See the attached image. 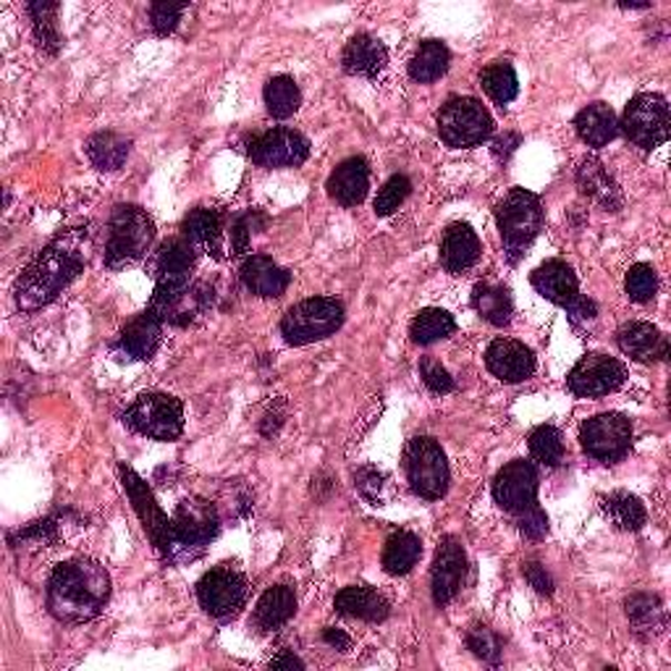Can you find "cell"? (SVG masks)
<instances>
[{
  "instance_id": "1",
  "label": "cell",
  "mask_w": 671,
  "mask_h": 671,
  "mask_svg": "<svg viewBox=\"0 0 671 671\" xmlns=\"http://www.w3.org/2000/svg\"><path fill=\"white\" fill-rule=\"evenodd\" d=\"M87 263V231L69 228L58 234L45 250L34 255L17 281V305L24 313L40 309L84 271Z\"/></svg>"
},
{
  "instance_id": "2",
  "label": "cell",
  "mask_w": 671,
  "mask_h": 671,
  "mask_svg": "<svg viewBox=\"0 0 671 671\" xmlns=\"http://www.w3.org/2000/svg\"><path fill=\"white\" fill-rule=\"evenodd\" d=\"M111 598V577L95 559H71L53 569L48 582V609L61 622L95 619Z\"/></svg>"
},
{
  "instance_id": "3",
  "label": "cell",
  "mask_w": 671,
  "mask_h": 671,
  "mask_svg": "<svg viewBox=\"0 0 671 671\" xmlns=\"http://www.w3.org/2000/svg\"><path fill=\"white\" fill-rule=\"evenodd\" d=\"M496 223L509 263H517L543 228V205L538 194L528 190H511L496 207Z\"/></svg>"
},
{
  "instance_id": "4",
  "label": "cell",
  "mask_w": 671,
  "mask_h": 671,
  "mask_svg": "<svg viewBox=\"0 0 671 671\" xmlns=\"http://www.w3.org/2000/svg\"><path fill=\"white\" fill-rule=\"evenodd\" d=\"M155 240L153 218L136 205L113 207L111 221H108V244H105V265L108 268H126L136 260L148 255L150 244Z\"/></svg>"
},
{
  "instance_id": "5",
  "label": "cell",
  "mask_w": 671,
  "mask_h": 671,
  "mask_svg": "<svg viewBox=\"0 0 671 671\" xmlns=\"http://www.w3.org/2000/svg\"><path fill=\"white\" fill-rule=\"evenodd\" d=\"M218 511L211 501L186 499L171 517V553L169 561L200 557L202 548L218 536Z\"/></svg>"
},
{
  "instance_id": "6",
  "label": "cell",
  "mask_w": 671,
  "mask_h": 671,
  "mask_svg": "<svg viewBox=\"0 0 671 671\" xmlns=\"http://www.w3.org/2000/svg\"><path fill=\"white\" fill-rule=\"evenodd\" d=\"M344 323V305L331 297H313L294 305L281 321V336L286 344L305 346L334 336Z\"/></svg>"
},
{
  "instance_id": "7",
  "label": "cell",
  "mask_w": 671,
  "mask_h": 671,
  "mask_svg": "<svg viewBox=\"0 0 671 671\" xmlns=\"http://www.w3.org/2000/svg\"><path fill=\"white\" fill-rule=\"evenodd\" d=\"M124 423L153 441H176L184 433V407L176 396L150 392L136 396L126 409Z\"/></svg>"
},
{
  "instance_id": "8",
  "label": "cell",
  "mask_w": 671,
  "mask_h": 671,
  "mask_svg": "<svg viewBox=\"0 0 671 671\" xmlns=\"http://www.w3.org/2000/svg\"><path fill=\"white\" fill-rule=\"evenodd\" d=\"M404 470L409 488L420 499L438 501L449 490V461L441 446L428 436H417L404 449Z\"/></svg>"
},
{
  "instance_id": "9",
  "label": "cell",
  "mask_w": 671,
  "mask_h": 671,
  "mask_svg": "<svg viewBox=\"0 0 671 671\" xmlns=\"http://www.w3.org/2000/svg\"><path fill=\"white\" fill-rule=\"evenodd\" d=\"M438 134L449 148H475L494 134V119L475 98H451L438 111Z\"/></svg>"
},
{
  "instance_id": "10",
  "label": "cell",
  "mask_w": 671,
  "mask_h": 671,
  "mask_svg": "<svg viewBox=\"0 0 671 671\" xmlns=\"http://www.w3.org/2000/svg\"><path fill=\"white\" fill-rule=\"evenodd\" d=\"M619 129L627 134V140L643 150H655L659 144L669 140L671 113L663 95L655 92H640L624 108L622 124Z\"/></svg>"
},
{
  "instance_id": "11",
  "label": "cell",
  "mask_w": 671,
  "mask_h": 671,
  "mask_svg": "<svg viewBox=\"0 0 671 671\" xmlns=\"http://www.w3.org/2000/svg\"><path fill=\"white\" fill-rule=\"evenodd\" d=\"M197 598L202 609L211 617H234L247 601V580L234 567H215L202 575V580L197 582Z\"/></svg>"
},
{
  "instance_id": "12",
  "label": "cell",
  "mask_w": 671,
  "mask_h": 671,
  "mask_svg": "<svg viewBox=\"0 0 671 671\" xmlns=\"http://www.w3.org/2000/svg\"><path fill=\"white\" fill-rule=\"evenodd\" d=\"M580 444L598 461H617L630 451L632 423L619 413L596 415L582 425Z\"/></svg>"
},
{
  "instance_id": "13",
  "label": "cell",
  "mask_w": 671,
  "mask_h": 671,
  "mask_svg": "<svg viewBox=\"0 0 671 671\" xmlns=\"http://www.w3.org/2000/svg\"><path fill=\"white\" fill-rule=\"evenodd\" d=\"M211 294L202 284L184 286H155L153 299H150V313L161 317L169 326H190L194 317L211 307Z\"/></svg>"
},
{
  "instance_id": "14",
  "label": "cell",
  "mask_w": 671,
  "mask_h": 671,
  "mask_svg": "<svg viewBox=\"0 0 671 671\" xmlns=\"http://www.w3.org/2000/svg\"><path fill=\"white\" fill-rule=\"evenodd\" d=\"M119 472H121V480H124L129 499H132V507H134L136 515H140L150 540H153V546L157 548V551H161L163 557L169 559V553H171V519L165 517L161 504L155 501L153 490L148 488V482H144L140 475L132 470V467L121 465Z\"/></svg>"
},
{
  "instance_id": "15",
  "label": "cell",
  "mask_w": 671,
  "mask_h": 671,
  "mask_svg": "<svg viewBox=\"0 0 671 671\" xmlns=\"http://www.w3.org/2000/svg\"><path fill=\"white\" fill-rule=\"evenodd\" d=\"M627 367L617 357L609 355H586L572 367L567 386L575 396H606L617 392L624 384Z\"/></svg>"
},
{
  "instance_id": "16",
  "label": "cell",
  "mask_w": 671,
  "mask_h": 671,
  "mask_svg": "<svg viewBox=\"0 0 671 671\" xmlns=\"http://www.w3.org/2000/svg\"><path fill=\"white\" fill-rule=\"evenodd\" d=\"M309 155L307 136L294 129H271L257 134L250 142V157L263 169H284V165H302Z\"/></svg>"
},
{
  "instance_id": "17",
  "label": "cell",
  "mask_w": 671,
  "mask_h": 671,
  "mask_svg": "<svg viewBox=\"0 0 671 671\" xmlns=\"http://www.w3.org/2000/svg\"><path fill=\"white\" fill-rule=\"evenodd\" d=\"M536 496H538V470L532 467V461L515 459L496 475L494 499L501 509L511 511V515H517V511L528 509L530 504H536Z\"/></svg>"
},
{
  "instance_id": "18",
  "label": "cell",
  "mask_w": 671,
  "mask_h": 671,
  "mask_svg": "<svg viewBox=\"0 0 671 671\" xmlns=\"http://www.w3.org/2000/svg\"><path fill=\"white\" fill-rule=\"evenodd\" d=\"M467 575V553L457 538H444L433 561V601L449 606L457 598Z\"/></svg>"
},
{
  "instance_id": "19",
  "label": "cell",
  "mask_w": 671,
  "mask_h": 671,
  "mask_svg": "<svg viewBox=\"0 0 671 671\" xmlns=\"http://www.w3.org/2000/svg\"><path fill=\"white\" fill-rule=\"evenodd\" d=\"M486 365L496 378L507 384H522L536 373V357L522 342L515 338H496L486 352Z\"/></svg>"
},
{
  "instance_id": "20",
  "label": "cell",
  "mask_w": 671,
  "mask_h": 671,
  "mask_svg": "<svg viewBox=\"0 0 671 671\" xmlns=\"http://www.w3.org/2000/svg\"><path fill=\"white\" fill-rule=\"evenodd\" d=\"M530 281L540 297L559 307H569L580 297V284H577L575 271L569 268L565 260H548V263L532 271Z\"/></svg>"
},
{
  "instance_id": "21",
  "label": "cell",
  "mask_w": 671,
  "mask_h": 671,
  "mask_svg": "<svg viewBox=\"0 0 671 671\" xmlns=\"http://www.w3.org/2000/svg\"><path fill=\"white\" fill-rule=\"evenodd\" d=\"M194 263H197V252H194V244L186 236L169 240L155 257V286L190 284Z\"/></svg>"
},
{
  "instance_id": "22",
  "label": "cell",
  "mask_w": 671,
  "mask_h": 671,
  "mask_svg": "<svg viewBox=\"0 0 671 671\" xmlns=\"http://www.w3.org/2000/svg\"><path fill=\"white\" fill-rule=\"evenodd\" d=\"M163 326L161 317H155L150 309H144L132 321L126 323L119 336V346L126 357L132 359H153L157 346L163 342Z\"/></svg>"
},
{
  "instance_id": "23",
  "label": "cell",
  "mask_w": 671,
  "mask_h": 671,
  "mask_svg": "<svg viewBox=\"0 0 671 671\" xmlns=\"http://www.w3.org/2000/svg\"><path fill=\"white\" fill-rule=\"evenodd\" d=\"M619 349L638 363H653V359H667L669 338L651 323H627L617 334Z\"/></svg>"
},
{
  "instance_id": "24",
  "label": "cell",
  "mask_w": 671,
  "mask_h": 671,
  "mask_svg": "<svg viewBox=\"0 0 671 671\" xmlns=\"http://www.w3.org/2000/svg\"><path fill=\"white\" fill-rule=\"evenodd\" d=\"M367 186H370V169L365 157H349L328 179V194L344 207L359 205L367 197Z\"/></svg>"
},
{
  "instance_id": "25",
  "label": "cell",
  "mask_w": 671,
  "mask_h": 671,
  "mask_svg": "<svg viewBox=\"0 0 671 671\" xmlns=\"http://www.w3.org/2000/svg\"><path fill=\"white\" fill-rule=\"evenodd\" d=\"M386 63L388 53L384 42L375 40L373 34H357V38H352L342 53V67L346 74L352 77L373 79L386 69Z\"/></svg>"
},
{
  "instance_id": "26",
  "label": "cell",
  "mask_w": 671,
  "mask_h": 671,
  "mask_svg": "<svg viewBox=\"0 0 671 671\" xmlns=\"http://www.w3.org/2000/svg\"><path fill=\"white\" fill-rule=\"evenodd\" d=\"M480 257V240L467 223H451L441 242V263L449 273L470 271Z\"/></svg>"
},
{
  "instance_id": "27",
  "label": "cell",
  "mask_w": 671,
  "mask_h": 671,
  "mask_svg": "<svg viewBox=\"0 0 671 671\" xmlns=\"http://www.w3.org/2000/svg\"><path fill=\"white\" fill-rule=\"evenodd\" d=\"M297 614V593L288 586H273L260 596L252 622L260 632H276Z\"/></svg>"
},
{
  "instance_id": "28",
  "label": "cell",
  "mask_w": 671,
  "mask_h": 671,
  "mask_svg": "<svg viewBox=\"0 0 671 671\" xmlns=\"http://www.w3.org/2000/svg\"><path fill=\"white\" fill-rule=\"evenodd\" d=\"M242 281L252 294L271 299L281 297V294L286 292L288 284H292V276H288V271L281 268L278 263H273L271 257L252 255L247 263L242 265Z\"/></svg>"
},
{
  "instance_id": "29",
  "label": "cell",
  "mask_w": 671,
  "mask_h": 671,
  "mask_svg": "<svg viewBox=\"0 0 671 671\" xmlns=\"http://www.w3.org/2000/svg\"><path fill=\"white\" fill-rule=\"evenodd\" d=\"M336 611L363 622H384L388 617V601L378 590L365 586H349L336 596Z\"/></svg>"
},
{
  "instance_id": "30",
  "label": "cell",
  "mask_w": 671,
  "mask_h": 671,
  "mask_svg": "<svg viewBox=\"0 0 671 671\" xmlns=\"http://www.w3.org/2000/svg\"><path fill=\"white\" fill-rule=\"evenodd\" d=\"M577 184H580V190L586 192L588 197L601 202L606 211L617 213L619 207H622V192H619L614 179L609 176L606 165L596 161V157H586V161L580 163V169H577Z\"/></svg>"
},
{
  "instance_id": "31",
  "label": "cell",
  "mask_w": 671,
  "mask_h": 671,
  "mask_svg": "<svg viewBox=\"0 0 671 671\" xmlns=\"http://www.w3.org/2000/svg\"><path fill=\"white\" fill-rule=\"evenodd\" d=\"M575 129L580 134V140L590 144V148H603V144H609L619 134V121L617 113L611 111V105L593 103L577 113Z\"/></svg>"
},
{
  "instance_id": "32",
  "label": "cell",
  "mask_w": 671,
  "mask_h": 671,
  "mask_svg": "<svg viewBox=\"0 0 671 671\" xmlns=\"http://www.w3.org/2000/svg\"><path fill=\"white\" fill-rule=\"evenodd\" d=\"M132 142L115 132H98L87 140V157L98 171H119L126 163Z\"/></svg>"
},
{
  "instance_id": "33",
  "label": "cell",
  "mask_w": 671,
  "mask_h": 671,
  "mask_svg": "<svg viewBox=\"0 0 671 671\" xmlns=\"http://www.w3.org/2000/svg\"><path fill=\"white\" fill-rule=\"evenodd\" d=\"M449 61L451 53L441 40H425L423 45L415 50L413 61H409V77L420 84H430L446 74Z\"/></svg>"
},
{
  "instance_id": "34",
  "label": "cell",
  "mask_w": 671,
  "mask_h": 671,
  "mask_svg": "<svg viewBox=\"0 0 671 671\" xmlns=\"http://www.w3.org/2000/svg\"><path fill=\"white\" fill-rule=\"evenodd\" d=\"M221 215L213 207H197L186 215L184 236L197 247H205L213 257H221Z\"/></svg>"
},
{
  "instance_id": "35",
  "label": "cell",
  "mask_w": 671,
  "mask_h": 671,
  "mask_svg": "<svg viewBox=\"0 0 671 671\" xmlns=\"http://www.w3.org/2000/svg\"><path fill=\"white\" fill-rule=\"evenodd\" d=\"M423 557V540L409 530L394 532L384 548V569L388 575H407Z\"/></svg>"
},
{
  "instance_id": "36",
  "label": "cell",
  "mask_w": 671,
  "mask_h": 671,
  "mask_svg": "<svg viewBox=\"0 0 671 671\" xmlns=\"http://www.w3.org/2000/svg\"><path fill=\"white\" fill-rule=\"evenodd\" d=\"M472 307L478 309L482 321H488L490 326H507L511 321V294L507 286L496 284H478L472 292Z\"/></svg>"
},
{
  "instance_id": "37",
  "label": "cell",
  "mask_w": 671,
  "mask_h": 671,
  "mask_svg": "<svg viewBox=\"0 0 671 671\" xmlns=\"http://www.w3.org/2000/svg\"><path fill=\"white\" fill-rule=\"evenodd\" d=\"M601 507L606 511V517L617 525L619 530L634 532L645 525V507L638 496L624 494V490H614V494L603 496Z\"/></svg>"
},
{
  "instance_id": "38",
  "label": "cell",
  "mask_w": 671,
  "mask_h": 671,
  "mask_svg": "<svg viewBox=\"0 0 671 671\" xmlns=\"http://www.w3.org/2000/svg\"><path fill=\"white\" fill-rule=\"evenodd\" d=\"M454 331H457V323H454V317L446 313V309L428 307V309H420V313L415 315L413 326H409V336H413L415 344L430 346L436 342H444V338H449Z\"/></svg>"
},
{
  "instance_id": "39",
  "label": "cell",
  "mask_w": 671,
  "mask_h": 671,
  "mask_svg": "<svg viewBox=\"0 0 671 671\" xmlns=\"http://www.w3.org/2000/svg\"><path fill=\"white\" fill-rule=\"evenodd\" d=\"M480 84H482V90L488 92V98L501 108L511 103L519 92L517 71L511 69V63H507V61H496V63H490V67L482 69Z\"/></svg>"
},
{
  "instance_id": "40",
  "label": "cell",
  "mask_w": 671,
  "mask_h": 671,
  "mask_svg": "<svg viewBox=\"0 0 671 671\" xmlns=\"http://www.w3.org/2000/svg\"><path fill=\"white\" fill-rule=\"evenodd\" d=\"M302 103L299 87L292 77H273L265 84V105L273 119H288V115L297 113Z\"/></svg>"
},
{
  "instance_id": "41",
  "label": "cell",
  "mask_w": 671,
  "mask_h": 671,
  "mask_svg": "<svg viewBox=\"0 0 671 671\" xmlns=\"http://www.w3.org/2000/svg\"><path fill=\"white\" fill-rule=\"evenodd\" d=\"M55 13H58V3H45V0L29 3L34 40H38V45L50 55H55L58 45H61V34H58V27H55Z\"/></svg>"
},
{
  "instance_id": "42",
  "label": "cell",
  "mask_w": 671,
  "mask_h": 671,
  "mask_svg": "<svg viewBox=\"0 0 671 671\" xmlns=\"http://www.w3.org/2000/svg\"><path fill=\"white\" fill-rule=\"evenodd\" d=\"M530 454L540 465L559 467L565 461V438L553 425H540L530 433Z\"/></svg>"
},
{
  "instance_id": "43",
  "label": "cell",
  "mask_w": 671,
  "mask_h": 671,
  "mask_svg": "<svg viewBox=\"0 0 671 671\" xmlns=\"http://www.w3.org/2000/svg\"><path fill=\"white\" fill-rule=\"evenodd\" d=\"M627 617L630 622L638 627V630H659L661 619H663V609L659 596H648V593H634L627 598L624 603Z\"/></svg>"
},
{
  "instance_id": "44",
  "label": "cell",
  "mask_w": 671,
  "mask_h": 671,
  "mask_svg": "<svg viewBox=\"0 0 671 671\" xmlns=\"http://www.w3.org/2000/svg\"><path fill=\"white\" fill-rule=\"evenodd\" d=\"M409 192H413V182H409L407 176H401V173H396V176H392L380 186L378 197H375V215L384 218V215L399 211V205L409 197Z\"/></svg>"
},
{
  "instance_id": "45",
  "label": "cell",
  "mask_w": 671,
  "mask_h": 671,
  "mask_svg": "<svg viewBox=\"0 0 671 671\" xmlns=\"http://www.w3.org/2000/svg\"><path fill=\"white\" fill-rule=\"evenodd\" d=\"M624 286L632 302H651L655 292H659V276H655V271L648 263H638L627 273Z\"/></svg>"
},
{
  "instance_id": "46",
  "label": "cell",
  "mask_w": 671,
  "mask_h": 671,
  "mask_svg": "<svg viewBox=\"0 0 671 671\" xmlns=\"http://www.w3.org/2000/svg\"><path fill=\"white\" fill-rule=\"evenodd\" d=\"M263 226H265V218H263V213H260V211H247V213L236 215L234 223H231V234H228L231 250H234V255H244V252H247V247H250L252 234H257V231Z\"/></svg>"
},
{
  "instance_id": "47",
  "label": "cell",
  "mask_w": 671,
  "mask_h": 671,
  "mask_svg": "<svg viewBox=\"0 0 671 671\" xmlns=\"http://www.w3.org/2000/svg\"><path fill=\"white\" fill-rule=\"evenodd\" d=\"M467 648H470V651L486 663H499V659H501L499 634H496L494 630H488V627H472V630L467 632Z\"/></svg>"
},
{
  "instance_id": "48",
  "label": "cell",
  "mask_w": 671,
  "mask_h": 671,
  "mask_svg": "<svg viewBox=\"0 0 671 671\" xmlns=\"http://www.w3.org/2000/svg\"><path fill=\"white\" fill-rule=\"evenodd\" d=\"M355 488L365 496L367 501L380 507L384 504V488H386V475L378 472L375 467H363L355 472Z\"/></svg>"
},
{
  "instance_id": "49",
  "label": "cell",
  "mask_w": 671,
  "mask_h": 671,
  "mask_svg": "<svg viewBox=\"0 0 671 671\" xmlns=\"http://www.w3.org/2000/svg\"><path fill=\"white\" fill-rule=\"evenodd\" d=\"M184 11L186 3H153V9H150V24H153L161 38H165V34H171L173 29L179 27Z\"/></svg>"
},
{
  "instance_id": "50",
  "label": "cell",
  "mask_w": 671,
  "mask_h": 671,
  "mask_svg": "<svg viewBox=\"0 0 671 671\" xmlns=\"http://www.w3.org/2000/svg\"><path fill=\"white\" fill-rule=\"evenodd\" d=\"M515 517H517L519 532H522L525 538H530V540H543V538H546V532H548V517H546V511L538 507V501H536V504H530L528 509L517 511Z\"/></svg>"
},
{
  "instance_id": "51",
  "label": "cell",
  "mask_w": 671,
  "mask_h": 671,
  "mask_svg": "<svg viewBox=\"0 0 671 671\" xmlns=\"http://www.w3.org/2000/svg\"><path fill=\"white\" fill-rule=\"evenodd\" d=\"M420 375H423V384L428 386L433 394H449L454 388V378L449 375V370H446L441 363H436L433 357L420 359Z\"/></svg>"
},
{
  "instance_id": "52",
  "label": "cell",
  "mask_w": 671,
  "mask_h": 671,
  "mask_svg": "<svg viewBox=\"0 0 671 671\" xmlns=\"http://www.w3.org/2000/svg\"><path fill=\"white\" fill-rule=\"evenodd\" d=\"M522 572H525V580L530 582V588H536L538 593H543V596L553 593V580H551V575L546 572L543 565H538V561H528V565L522 567Z\"/></svg>"
},
{
  "instance_id": "53",
  "label": "cell",
  "mask_w": 671,
  "mask_h": 671,
  "mask_svg": "<svg viewBox=\"0 0 671 671\" xmlns=\"http://www.w3.org/2000/svg\"><path fill=\"white\" fill-rule=\"evenodd\" d=\"M565 309H567L569 321H572L575 326H580V323H588V321H596V317H598L596 302L593 299H586V297H582V294L572 302V305L565 307Z\"/></svg>"
},
{
  "instance_id": "54",
  "label": "cell",
  "mask_w": 671,
  "mask_h": 671,
  "mask_svg": "<svg viewBox=\"0 0 671 671\" xmlns=\"http://www.w3.org/2000/svg\"><path fill=\"white\" fill-rule=\"evenodd\" d=\"M323 640H326V643L331 648H336V651H342V653L349 651V648H352L349 634L342 632V630H336V627H326V630H323Z\"/></svg>"
},
{
  "instance_id": "55",
  "label": "cell",
  "mask_w": 671,
  "mask_h": 671,
  "mask_svg": "<svg viewBox=\"0 0 671 671\" xmlns=\"http://www.w3.org/2000/svg\"><path fill=\"white\" fill-rule=\"evenodd\" d=\"M519 142H522V140H519V134H504V136H499V140L494 142L496 157H504V161H507V157L519 148Z\"/></svg>"
},
{
  "instance_id": "56",
  "label": "cell",
  "mask_w": 671,
  "mask_h": 671,
  "mask_svg": "<svg viewBox=\"0 0 671 671\" xmlns=\"http://www.w3.org/2000/svg\"><path fill=\"white\" fill-rule=\"evenodd\" d=\"M271 669H305V661H299L297 655H292V653H284V655H276V659L271 661Z\"/></svg>"
}]
</instances>
